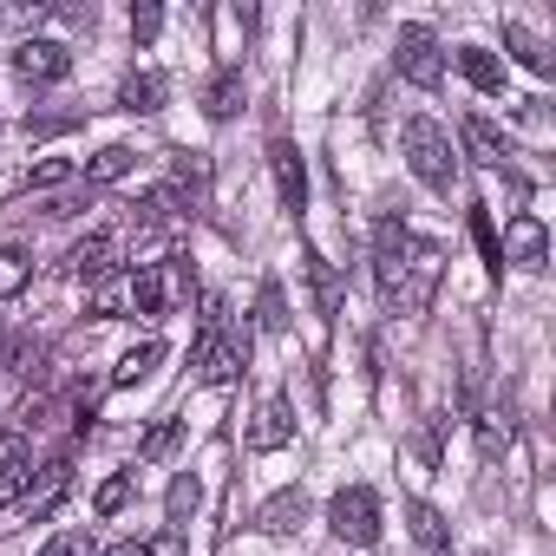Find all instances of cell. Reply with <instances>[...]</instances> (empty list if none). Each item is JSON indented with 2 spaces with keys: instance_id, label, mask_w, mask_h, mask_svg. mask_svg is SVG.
<instances>
[{
  "instance_id": "cell-7",
  "label": "cell",
  "mask_w": 556,
  "mask_h": 556,
  "mask_svg": "<svg viewBox=\"0 0 556 556\" xmlns=\"http://www.w3.org/2000/svg\"><path fill=\"white\" fill-rule=\"evenodd\" d=\"M458 144H465V157L484 164V170H504V164L517 157L510 138H504V125H491L484 112H465V118H458Z\"/></svg>"
},
{
  "instance_id": "cell-14",
  "label": "cell",
  "mask_w": 556,
  "mask_h": 556,
  "mask_svg": "<svg viewBox=\"0 0 556 556\" xmlns=\"http://www.w3.org/2000/svg\"><path fill=\"white\" fill-rule=\"evenodd\" d=\"M164 190H170L177 216H184V210L197 216V210H203V197H210V164H203V151H184V157L170 164V184H164Z\"/></svg>"
},
{
  "instance_id": "cell-24",
  "label": "cell",
  "mask_w": 556,
  "mask_h": 556,
  "mask_svg": "<svg viewBox=\"0 0 556 556\" xmlns=\"http://www.w3.org/2000/svg\"><path fill=\"white\" fill-rule=\"evenodd\" d=\"M510 439H517L510 406H484V413H478V452H484V458H504V452H510Z\"/></svg>"
},
{
  "instance_id": "cell-37",
  "label": "cell",
  "mask_w": 556,
  "mask_h": 556,
  "mask_svg": "<svg viewBox=\"0 0 556 556\" xmlns=\"http://www.w3.org/2000/svg\"><path fill=\"white\" fill-rule=\"evenodd\" d=\"M105 556H151V543H144V536H125V543H112Z\"/></svg>"
},
{
  "instance_id": "cell-22",
  "label": "cell",
  "mask_w": 556,
  "mask_h": 556,
  "mask_svg": "<svg viewBox=\"0 0 556 556\" xmlns=\"http://www.w3.org/2000/svg\"><path fill=\"white\" fill-rule=\"evenodd\" d=\"M504 47H510V60H517V66H530V73H549V66H556V60H549V47H543L523 21H504Z\"/></svg>"
},
{
  "instance_id": "cell-3",
  "label": "cell",
  "mask_w": 556,
  "mask_h": 556,
  "mask_svg": "<svg viewBox=\"0 0 556 556\" xmlns=\"http://www.w3.org/2000/svg\"><path fill=\"white\" fill-rule=\"evenodd\" d=\"M190 367H197L203 387H236L242 367H249V334H236V328H210V334H197Z\"/></svg>"
},
{
  "instance_id": "cell-34",
  "label": "cell",
  "mask_w": 556,
  "mask_h": 556,
  "mask_svg": "<svg viewBox=\"0 0 556 556\" xmlns=\"http://www.w3.org/2000/svg\"><path fill=\"white\" fill-rule=\"evenodd\" d=\"M157 34H164V8H131V40H144V47H151Z\"/></svg>"
},
{
  "instance_id": "cell-30",
  "label": "cell",
  "mask_w": 556,
  "mask_h": 556,
  "mask_svg": "<svg viewBox=\"0 0 556 556\" xmlns=\"http://www.w3.org/2000/svg\"><path fill=\"white\" fill-rule=\"evenodd\" d=\"M125 282H118V275H105V282H92V321H118L125 315Z\"/></svg>"
},
{
  "instance_id": "cell-19",
  "label": "cell",
  "mask_w": 556,
  "mask_h": 556,
  "mask_svg": "<svg viewBox=\"0 0 556 556\" xmlns=\"http://www.w3.org/2000/svg\"><path fill=\"white\" fill-rule=\"evenodd\" d=\"M302 275H308V289H315V315L334 321V315H341V275H334V262H321V255L308 249V255H302Z\"/></svg>"
},
{
  "instance_id": "cell-2",
  "label": "cell",
  "mask_w": 556,
  "mask_h": 556,
  "mask_svg": "<svg viewBox=\"0 0 556 556\" xmlns=\"http://www.w3.org/2000/svg\"><path fill=\"white\" fill-rule=\"evenodd\" d=\"M439 282H445V249L426 242V236H413L406 262H400V282H393V315H426L432 295H439Z\"/></svg>"
},
{
  "instance_id": "cell-11",
  "label": "cell",
  "mask_w": 556,
  "mask_h": 556,
  "mask_svg": "<svg viewBox=\"0 0 556 556\" xmlns=\"http://www.w3.org/2000/svg\"><path fill=\"white\" fill-rule=\"evenodd\" d=\"M289 439H295V406H289V393H268L249 419V452H282Z\"/></svg>"
},
{
  "instance_id": "cell-13",
  "label": "cell",
  "mask_w": 556,
  "mask_h": 556,
  "mask_svg": "<svg viewBox=\"0 0 556 556\" xmlns=\"http://www.w3.org/2000/svg\"><path fill=\"white\" fill-rule=\"evenodd\" d=\"M497 249H504V262H517V268H543V255H549V229H543L536 216H510L504 236H497Z\"/></svg>"
},
{
  "instance_id": "cell-21",
  "label": "cell",
  "mask_w": 556,
  "mask_h": 556,
  "mask_svg": "<svg viewBox=\"0 0 556 556\" xmlns=\"http://www.w3.org/2000/svg\"><path fill=\"white\" fill-rule=\"evenodd\" d=\"M157 361H164V341H138V348H125L118 367H112V387H138V380H151Z\"/></svg>"
},
{
  "instance_id": "cell-32",
  "label": "cell",
  "mask_w": 556,
  "mask_h": 556,
  "mask_svg": "<svg viewBox=\"0 0 556 556\" xmlns=\"http://www.w3.org/2000/svg\"><path fill=\"white\" fill-rule=\"evenodd\" d=\"M197 497H203L197 478H177V484H170V530H184V517L197 510Z\"/></svg>"
},
{
  "instance_id": "cell-23",
  "label": "cell",
  "mask_w": 556,
  "mask_h": 556,
  "mask_svg": "<svg viewBox=\"0 0 556 556\" xmlns=\"http://www.w3.org/2000/svg\"><path fill=\"white\" fill-rule=\"evenodd\" d=\"M164 92H170V79H164V73H131V79L118 86V105H125V112H157V105H164Z\"/></svg>"
},
{
  "instance_id": "cell-29",
  "label": "cell",
  "mask_w": 556,
  "mask_h": 556,
  "mask_svg": "<svg viewBox=\"0 0 556 556\" xmlns=\"http://www.w3.org/2000/svg\"><path fill=\"white\" fill-rule=\"evenodd\" d=\"M471 242H478L484 268H491V275H504V249H497V223H491V210H471Z\"/></svg>"
},
{
  "instance_id": "cell-20",
  "label": "cell",
  "mask_w": 556,
  "mask_h": 556,
  "mask_svg": "<svg viewBox=\"0 0 556 556\" xmlns=\"http://www.w3.org/2000/svg\"><path fill=\"white\" fill-rule=\"evenodd\" d=\"M458 73L478 86V92H504V60L491 47H458Z\"/></svg>"
},
{
  "instance_id": "cell-25",
  "label": "cell",
  "mask_w": 556,
  "mask_h": 556,
  "mask_svg": "<svg viewBox=\"0 0 556 556\" xmlns=\"http://www.w3.org/2000/svg\"><path fill=\"white\" fill-rule=\"evenodd\" d=\"M131 164H138V151H131V144H105V151L86 164V190H99V184H118Z\"/></svg>"
},
{
  "instance_id": "cell-8",
  "label": "cell",
  "mask_w": 556,
  "mask_h": 556,
  "mask_svg": "<svg viewBox=\"0 0 556 556\" xmlns=\"http://www.w3.org/2000/svg\"><path fill=\"white\" fill-rule=\"evenodd\" d=\"M118 229H92V236H79L73 242V255H66V275L73 282H105V275L118 268Z\"/></svg>"
},
{
  "instance_id": "cell-26",
  "label": "cell",
  "mask_w": 556,
  "mask_h": 556,
  "mask_svg": "<svg viewBox=\"0 0 556 556\" xmlns=\"http://www.w3.org/2000/svg\"><path fill=\"white\" fill-rule=\"evenodd\" d=\"M255 328H262V334H282V328H289V295H282V282H262V289H255Z\"/></svg>"
},
{
  "instance_id": "cell-33",
  "label": "cell",
  "mask_w": 556,
  "mask_h": 556,
  "mask_svg": "<svg viewBox=\"0 0 556 556\" xmlns=\"http://www.w3.org/2000/svg\"><path fill=\"white\" fill-rule=\"evenodd\" d=\"M73 177V164L66 157H47V164H34V177H27V190H60Z\"/></svg>"
},
{
  "instance_id": "cell-5",
  "label": "cell",
  "mask_w": 556,
  "mask_h": 556,
  "mask_svg": "<svg viewBox=\"0 0 556 556\" xmlns=\"http://www.w3.org/2000/svg\"><path fill=\"white\" fill-rule=\"evenodd\" d=\"M328 530H334L341 543H354V549H374V543H380V497H374L367 484L334 491V504H328Z\"/></svg>"
},
{
  "instance_id": "cell-12",
  "label": "cell",
  "mask_w": 556,
  "mask_h": 556,
  "mask_svg": "<svg viewBox=\"0 0 556 556\" xmlns=\"http://www.w3.org/2000/svg\"><path fill=\"white\" fill-rule=\"evenodd\" d=\"M242 105H249V79H242V66H216L210 86H203V118H210V125H229Z\"/></svg>"
},
{
  "instance_id": "cell-1",
  "label": "cell",
  "mask_w": 556,
  "mask_h": 556,
  "mask_svg": "<svg viewBox=\"0 0 556 556\" xmlns=\"http://www.w3.org/2000/svg\"><path fill=\"white\" fill-rule=\"evenodd\" d=\"M400 151H406V164H413V177H419L426 190L452 197V184H458V151H452V131H445L439 118H406V125H400Z\"/></svg>"
},
{
  "instance_id": "cell-6",
  "label": "cell",
  "mask_w": 556,
  "mask_h": 556,
  "mask_svg": "<svg viewBox=\"0 0 556 556\" xmlns=\"http://www.w3.org/2000/svg\"><path fill=\"white\" fill-rule=\"evenodd\" d=\"M268 170H275V197L282 210H308V164H302V144L295 138H268Z\"/></svg>"
},
{
  "instance_id": "cell-15",
  "label": "cell",
  "mask_w": 556,
  "mask_h": 556,
  "mask_svg": "<svg viewBox=\"0 0 556 556\" xmlns=\"http://www.w3.org/2000/svg\"><path fill=\"white\" fill-rule=\"evenodd\" d=\"M302 523H308V491H302V484L275 491V497L255 510V530H268V536H295Z\"/></svg>"
},
{
  "instance_id": "cell-16",
  "label": "cell",
  "mask_w": 556,
  "mask_h": 556,
  "mask_svg": "<svg viewBox=\"0 0 556 556\" xmlns=\"http://www.w3.org/2000/svg\"><path fill=\"white\" fill-rule=\"evenodd\" d=\"M125 295H131L138 315H164L170 308V275H164V262H138V275L125 282Z\"/></svg>"
},
{
  "instance_id": "cell-28",
  "label": "cell",
  "mask_w": 556,
  "mask_h": 556,
  "mask_svg": "<svg viewBox=\"0 0 556 556\" xmlns=\"http://www.w3.org/2000/svg\"><path fill=\"white\" fill-rule=\"evenodd\" d=\"M177 439H184V419H177V413H164V419L138 439V458H144V465H157V458H170V452H177Z\"/></svg>"
},
{
  "instance_id": "cell-10",
  "label": "cell",
  "mask_w": 556,
  "mask_h": 556,
  "mask_svg": "<svg viewBox=\"0 0 556 556\" xmlns=\"http://www.w3.org/2000/svg\"><path fill=\"white\" fill-rule=\"evenodd\" d=\"M27 491H34V445L14 426V432H0V504H21Z\"/></svg>"
},
{
  "instance_id": "cell-36",
  "label": "cell",
  "mask_w": 556,
  "mask_h": 556,
  "mask_svg": "<svg viewBox=\"0 0 556 556\" xmlns=\"http://www.w3.org/2000/svg\"><path fill=\"white\" fill-rule=\"evenodd\" d=\"M151 556H184V530H170V536H157V543H151Z\"/></svg>"
},
{
  "instance_id": "cell-4",
  "label": "cell",
  "mask_w": 556,
  "mask_h": 556,
  "mask_svg": "<svg viewBox=\"0 0 556 556\" xmlns=\"http://www.w3.org/2000/svg\"><path fill=\"white\" fill-rule=\"evenodd\" d=\"M393 66H400V79H413L419 92H439L445 86V47H439V34L432 27H400V47H393Z\"/></svg>"
},
{
  "instance_id": "cell-18",
  "label": "cell",
  "mask_w": 556,
  "mask_h": 556,
  "mask_svg": "<svg viewBox=\"0 0 556 556\" xmlns=\"http://www.w3.org/2000/svg\"><path fill=\"white\" fill-rule=\"evenodd\" d=\"M406 530H413V543H419L426 556H452V523H445L432 504L413 497V504H406Z\"/></svg>"
},
{
  "instance_id": "cell-27",
  "label": "cell",
  "mask_w": 556,
  "mask_h": 556,
  "mask_svg": "<svg viewBox=\"0 0 556 556\" xmlns=\"http://www.w3.org/2000/svg\"><path fill=\"white\" fill-rule=\"evenodd\" d=\"M27 282H34V255L27 249H0V302L27 295Z\"/></svg>"
},
{
  "instance_id": "cell-31",
  "label": "cell",
  "mask_w": 556,
  "mask_h": 556,
  "mask_svg": "<svg viewBox=\"0 0 556 556\" xmlns=\"http://www.w3.org/2000/svg\"><path fill=\"white\" fill-rule=\"evenodd\" d=\"M125 504H131V471L105 478V484H99V497H92V510H99V517H118Z\"/></svg>"
},
{
  "instance_id": "cell-9",
  "label": "cell",
  "mask_w": 556,
  "mask_h": 556,
  "mask_svg": "<svg viewBox=\"0 0 556 556\" xmlns=\"http://www.w3.org/2000/svg\"><path fill=\"white\" fill-rule=\"evenodd\" d=\"M14 73H21L27 86H60V79L73 73V53H66L60 40H21V47H14Z\"/></svg>"
},
{
  "instance_id": "cell-35",
  "label": "cell",
  "mask_w": 556,
  "mask_h": 556,
  "mask_svg": "<svg viewBox=\"0 0 556 556\" xmlns=\"http://www.w3.org/2000/svg\"><path fill=\"white\" fill-rule=\"evenodd\" d=\"M40 556H92V536H86V530H60Z\"/></svg>"
},
{
  "instance_id": "cell-17",
  "label": "cell",
  "mask_w": 556,
  "mask_h": 556,
  "mask_svg": "<svg viewBox=\"0 0 556 556\" xmlns=\"http://www.w3.org/2000/svg\"><path fill=\"white\" fill-rule=\"evenodd\" d=\"M66 484H73V452H60L53 465H40V491H27L21 510H27V517H53V504L66 497Z\"/></svg>"
}]
</instances>
